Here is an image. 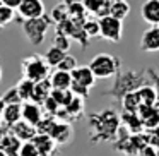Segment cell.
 I'll list each match as a JSON object with an SVG mask.
<instances>
[{
	"instance_id": "1",
	"label": "cell",
	"mask_w": 159,
	"mask_h": 156,
	"mask_svg": "<svg viewBox=\"0 0 159 156\" xmlns=\"http://www.w3.org/2000/svg\"><path fill=\"white\" fill-rule=\"evenodd\" d=\"M89 125H91V139H93V142L113 141V137L118 132L120 118L113 110H103L99 113L91 115Z\"/></svg>"
},
{
	"instance_id": "2",
	"label": "cell",
	"mask_w": 159,
	"mask_h": 156,
	"mask_svg": "<svg viewBox=\"0 0 159 156\" xmlns=\"http://www.w3.org/2000/svg\"><path fill=\"white\" fill-rule=\"evenodd\" d=\"M121 62L118 57L111 53H98L89 62V69L93 70L96 79H110L120 72Z\"/></svg>"
},
{
	"instance_id": "3",
	"label": "cell",
	"mask_w": 159,
	"mask_h": 156,
	"mask_svg": "<svg viewBox=\"0 0 159 156\" xmlns=\"http://www.w3.org/2000/svg\"><path fill=\"white\" fill-rule=\"evenodd\" d=\"M22 69V77L31 83H39V81H45L50 77V67L45 62L43 55L38 53H33V55L26 57L21 64Z\"/></svg>"
},
{
	"instance_id": "4",
	"label": "cell",
	"mask_w": 159,
	"mask_h": 156,
	"mask_svg": "<svg viewBox=\"0 0 159 156\" xmlns=\"http://www.w3.org/2000/svg\"><path fill=\"white\" fill-rule=\"evenodd\" d=\"M53 24V21L50 19V16H43V17H38V19H28V21H22L21 26H22V33H24L26 40H28L31 45L38 46L43 43L46 36V31L50 29V26Z\"/></svg>"
},
{
	"instance_id": "5",
	"label": "cell",
	"mask_w": 159,
	"mask_h": 156,
	"mask_svg": "<svg viewBox=\"0 0 159 156\" xmlns=\"http://www.w3.org/2000/svg\"><path fill=\"white\" fill-rule=\"evenodd\" d=\"M140 86H144V77H142L139 72H134V70L118 72L116 74V81H115L113 89L110 91V94L123 98L127 93L137 91Z\"/></svg>"
},
{
	"instance_id": "6",
	"label": "cell",
	"mask_w": 159,
	"mask_h": 156,
	"mask_svg": "<svg viewBox=\"0 0 159 156\" xmlns=\"http://www.w3.org/2000/svg\"><path fill=\"white\" fill-rule=\"evenodd\" d=\"M99 21V36L110 43H120L123 36V21L106 16V17L98 19Z\"/></svg>"
},
{
	"instance_id": "7",
	"label": "cell",
	"mask_w": 159,
	"mask_h": 156,
	"mask_svg": "<svg viewBox=\"0 0 159 156\" xmlns=\"http://www.w3.org/2000/svg\"><path fill=\"white\" fill-rule=\"evenodd\" d=\"M16 11H17L19 17L24 21L38 19L45 16V4H43V0H21V4Z\"/></svg>"
},
{
	"instance_id": "8",
	"label": "cell",
	"mask_w": 159,
	"mask_h": 156,
	"mask_svg": "<svg viewBox=\"0 0 159 156\" xmlns=\"http://www.w3.org/2000/svg\"><path fill=\"white\" fill-rule=\"evenodd\" d=\"M48 135L55 141L57 146L69 144V142L72 141V137H74V127H72V124H69V122H63V120H58V118H57L55 125L52 127V130H50Z\"/></svg>"
},
{
	"instance_id": "9",
	"label": "cell",
	"mask_w": 159,
	"mask_h": 156,
	"mask_svg": "<svg viewBox=\"0 0 159 156\" xmlns=\"http://www.w3.org/2000/svg\"><path fill=\"white\" fill-rule=\"evenodd\" d=\"M140 50L147 53L159 52V26H151L144 31L140 38Z\"/></svg>"
},
{
	"instance_id": "10",
	"label": "cell",
	"mask_w": 159,
	"mask_h": 156,
	"mask_svg": "<svg viewBox=\"0 0 159 156\" xmlns=\"http://www.w3.org/2000/svg\"><path fill=\"white\" fill-rule=\"evenodd\" d=\"M70 76H72V83L84 86L87 89H91L96 84V77H94L93 70L89 69V65H79L77 69H74L70 72Z\"/></svg>"
},
{
	"instance_id": "11",
	"label": "cell",
	"mask_w": 159,
	"mask_h": 156,
	"mask_svg": "<svg viewBox=\"0 0 159 156\" xmlns=\"http://www.w3.org/2000/svg\"><path fill=\"white\" fill-rule=\"evenodd\" d=\"M82 5L87 14L96 16L98 19L110 16V0H82Z\"/></svg>"
},
{
	"instance_id": "12",
	"label": "cell",
	"mask_w": 159,
	"mask_h": 156,
	"mask_svg": "<svg viewBox=\"0 0 159 156\" xmlns=\"http://www.w3.org/2000/svg\"><path fill=\"white\" fill-rule=\"evenodd\" d=\"M140 16L147 24L159 26V0H145L140 7Z\"/></svg>"
},
{
	"instance_id": "13",
	"label": "cell",
	"mask_w": 159,
	"mask_h": 156,
	"mask_svg": "<svg viewBox=\"0 0 159 156\" xmlns=\"http://www.w3.org/2000/svg\"><path fill=\"white\" fill-rule=\"evenodd\" d=\"M9 130H11L21 142H31L33 139H34V135L38 134L34 125H29L28 122H24V120H19L17 124H14Z\"/></svg>"
},
{
	"instance_id": "14",
	"label": "cell",
	"mask_w": 159,
	"mask_h": 156,
	"mask_svg": "<svg viewBox=\"0 0 159 156\" xmlns=\"http://www.w3.org/2000/svg\"><path fill=\"white\" fill-rule=\"evenodd\" d=\"M21 108H22V120L28 122L29 125H34V127L39 124V120H41L43 115H45L43 113V108L39 106V105L33 103V101L22 103Z\"/></svg>"
},
{
	"instance_id": "15",
	"label": "cell",
	"mask_w": 159,
	"mask_h": 156,
	"mask_svg": "<svg viewBox=\"0 0 159 156\" xmlns=\"http://www.w3.org/2000/svg\"><path fill=\"white\" fill-rule=\"evenodd\" d=\"M21 146H22V142L19 141L11 130L5 132V134L2 135V139H0V148L4 149V153L7 156H19Z\"/></svg>"
},
{
	"instance_id": "16",
	"label": "cell",
	"mask_w": 159,
	"mask_h": 156,
	"mask_svg": "<svg viewBox=\"0 0 159 156\" xmlns=\"http://www.w3.org/2000/svg\"><path fill=\"white\" fill-rule=\"evenodd\" d=\"M31 142H33V146H34L36 151H38L41 156L53 154V151H55V148H57L55 141H53L48 134H36Z\"/></svg>"
},
{
	"instance_id": "17",
	"label": "cell",
	"mask_w": 159,
	"mask_h": 156,
	"mask_svg": "<svg viewBox=\"0 0 159 156\" xmlns=\"http://www.w3.org/2000/svg\"><path fill=\"white\" fill-rule=\"evenodd\" d=\"M50 84H52V89H70V84H72V76L70 72H63V70H53L48 77Z\"/></svg>"
},
{
	"instance_id": "18",
	"label": "cell",
	"mask_w": 159,
	"mask_h": 156,
	"mask_svg": "<svg viewBox=\"0 0 159 156\" xmlns=\"http://www.w3.org/2000/svg\"><path fill=\"white\" fill-rule=\"evenodd\" d=\"M22 120V108L21 105H5L4 111H2V124L7 125L9 129L14 124Z\"/></svg>"
},
{
	"instance_id": "19",
	"label": "cell",
	"mask_w": 159,
	"mask_h": 156,
	"mask_svg": "<svg viewBox=\"0 0 159 156\" xmlns=\"http://www.w3.org/2000/svg\"><path fill=\"white\" fill-rule=\"evenodd\" d=\"M137 96H139V100H140L142 106H154V105L157 103V100H159L157 89L152 87V86H149V84H144V86L139 87Z\"/></svg>"
},
{
	"instance_id": "20",
	"label": "cell",
	"mask_w": 159,
	"mask_h": 156,
	"mask_svg": "<svg viewBox=\"0 0 159 156\" xmlns=\"http://www.w3.org/2000/svg\"><path fill=\"white\" fill-rule=\"evenodd\" d=\"M50 94H52V84H50V81L48 79L39 81V83H34V93H33V100L31 101L41 106Z\"/></svg>"
},
{
	"instance_id": "21",
	"label": "cell",
	"mask_w": 159,
	"mask_h": 156,
	"mask_svg": "<svg viewBox=\"0 0 159 156\" xmlns=\"http://www.w3.org/2000/svg\"><path fill=\"white\" fill-rule=\"evenodd\" d=\"M16 89H17L19 98L22 100V103L31 101L33 100V93H34V83H31V81H28V79L22 77V79L16 84Z\"/></svg>"
},
{
	"instance_id": "22",
	"label": "cell",
	"mask_w": 159,
	"mask_h": 156,
	"mask_svg": "<svg viewBox=\"0 0 159 156\" xmlns=\"http://www.w3.org/2000/svg\"><path fill=\"white\" fill-rule=\"evenodd\" d=\"M65 55H67L65 52H62V50H58L57 46L52 45L48 50H46L45 55H43V59H45V62L48 64L50 69H52V67H53V69H57V67H58V64L63 60V57H65Z\"/></svg>"
},
{
	"instance_id": "23",
	"label": "cell",
	"mask_w": 159,
	"mask_h": 156,
	"mask_svg": "<svg viewBox=\"0 0 159 156\" xmlns=\"http://www.w3.org/2000/svg\"><path fill=\"white\" fill-rule=\"evenodd\" d=\"M139 110L142 111L140 117H142V124L145 127H156V125H159V111H156L154 106H140Z\"/></svg>"
},
{
	"instance_id": "24",
	"label": "cell",
	"mask_w": 159,
	"mask_h": 156,
	"mask_svg": "<svg viewBox=\"0 0 159 156\" xmlns=\"http://www.w3.org/2000/svg\"><path fill=\"white\" fill-rule=\"evenodd\" d=\"M130 14V5L128 2H111L110 5V16L118 21H123L127 19V16Z\"/></svg>"
},
{
	"instance_id": "25",
	"label": "cell",
	"mask_w": 159,
	"mask_h": 156,
	"mask_svg": "<svg viewBox=\"0 0 159 156\" xmlns=\"http://www.w3.org/2000/svg\"><path fill=\"white\" fill-rule=\"evenodd\" d=\"M121 103H123V108L127 113H137L139 108L142 106L140 100L137 96V91H132V93H127L123 98H121Z\"/></svg>"
},
{
	"instance_id": "26",
	"label": "cell",
	"mask_w": 159,
	"mask_h": 156,
	"mask_svg": "<svg viewBox=\"0 0 159 156\" xmlns=\"http://www.w3.org/2000/svg\"><path fill=\"white\" fill-rule=\"evenodd\" d=\"M50 96L57 101V105H58L60 108H65L67 105L74 100V94L70 89H52V94H50Z\"/></svg>"
},
{
	"instance_id": "27",
	"label": "cell",
	"mask_w": 159,
	"mask_h": 156,
	"mask_svg": "<svg viewBox=\"0 0 159 156\" xmlns=\"http://www.w3.org/2000/svg\"><path fill=\"white\" fill-rule=\"evenodd\" d=\"M50 19H52L57 26L62 24V22H65L67 19H69V7H67L65 4L55 5V7H53V11H52V14H50Z\"/></svg>"
},
{
	"instance_id": "28",
	"label": "cell",
	"mask_w": 159,
	"mask_h": 156,
	"mask_svg": "<svg viewBox=\"0 0 159 156\" xmlns=\"http://www.w3.org/2000/svg\"><path fill=\"white\" fill-rule=\"evenodd\" d=\"M82 29H84V33H86V36L89 40L96 38V36H99V21H98V19L87 17L82 24Z\"/></svg>"
},
{
	"instance_id": "29",
	"label": "cell",
	"mask_w": 159,
	"mask_h": 156,
	"mask_svg": "<svg viewBox=\"0 0 159 156\" xmlns=\"http://www.w3.org/2000/svg\"><path fill=\"white\" fill-rule=\"evenodd\" d=\"M55 122H57V117H53V115H43L39 124L36 125L38 134H50V130H52V127L55 125Z\"/></svg>"
},
{
	"instance_id": "30",
	"label": "cell",
	"mask_w": 159,
	"mask_h": 156,
	"mask_svg": "<svg viewBox=\"0 0 159 156\" xmlns=\"http://www.w3.org/2000/svg\"><path fill=\"white\" fill-rule=\"evenodd\" d=\"M0 100L4 101L5 105H22V100L19 98V93H17V89H16V86L9 87Z\"/></svg>"
},
{
	"instance_id": "31",
	"label": "cell",
	"mask_w": 159,
	"mask_h": 156,
	"mask_svg": "<svg viewBox=\"0 0 159 156\" xmlns=\"http://www.w3.org/2000/svg\"><path fill=\"white\" fill-rule=\"evenodd\" d=\"M70 45H72V40L69 38V36H65L63 33H58L57 31L55 38H53V46H57L58 50H62V52H69Z\"/></svg>"
},
{
	"instance_id": "32",
	"label": "cell",
	"mask_w": 159,
	"mask_h": 156,
	"mask_svg": "<svg viewBox=\"0 0 159 156\" xmlns=\"http://www.w3.org/2000/svg\"><path fill=\"white\" fill-rule=\"evenodd\" d=\"M14 17H16L14 9L7 7V5H2V7H0V28L11 24V22L14 21Z\"/></svg>"
},
{
	"instance_id": "33",
	"label": "cell",
	"mask_w": 159,
	"mask_h": 156,
	"mask_svg": "<svg viewBox=\"0 0 159 156\" xmlns=\"http://www.w3.org/2000/svg\"><path fill=\"white\" fill-rule=\"evenodd\" d=\"M77 67H79V64H77V59L67 53V55L63 57V60L58 64V67H57V69H58V70H63V72H72V70L77 69Z\"/></svg>"
},
{
	"instance_id": "34",
	"label": "cell",
	"mask_w": 159,
	"mask_h": 156,
	"mask_svg": "<svg viewBox=\"0 0 159 156\" xmlns=\"http://www.w3.org/2000/svg\"><path fill=\"white\" fill-rule=\"evenodd\" d=\"M19 156H41V154L36 151V148L33 146V142H22Z\"/></svg>"
},
{
	"instance_id": "35",
	"label": "cell",
	"mask_w": 159,
	"mask_h": 156,
	"mask_svg": "<svg viewBox=\"0 0 159 156\" xmlns=\"http://www.w3.org/2000/svg\"><path fill=\"white\" fill-rule=\"evenodd\" d=\"M2 4L4 5H7V7H11V9H17L19 7V4H21V0H2Z\"/></svg>"
},
{
	"instance_id": "36",
	"label": "cell",
	"mask_w": 159,
	"mask_h": 156,
	"mask_svg": "<svg viewBox=\"0 0 159 156\" xmlns=\"http://www.w3.org/2000/svg\"><path fill=\"white\" fill-rule=\"evenodd\" d=\"M62 4H65L67 7H69V5H72V4H82V0H62Z\"/></svg>"
},
{
	"instance_id": "37",
	"label": "cell",
	"mask_w": 159,
	"mask_h": 156,
	"mask_svg": "<svg viewBox=\"0 0 159 156\" xmlns=\"http://www.w3.org/2000/svg\"><path fill=\"white\" fill-rule=\"evenodd\" d=\"M5 132H9V127H7V125L2 124V125H0V139H2V135H4Z\"/></svg>"
},
{
	"instance_id": "38",
	"label": "cell",
	"mask_w": 159,
	"mask_h": 156,
	"mask_svg": "<svg viewBox=\"0 0 159 156\" xmlns=\"http://www.w3.org/2000/svg\"><path fill=\"white\" fill-rule=\"evenodd\" d=\"M0 156H7V154L4 153V149H2V148H0Z\"/></svg>"
},
{
	"instance_id": "39",
	"label": "cell",
	"mask_w": 159,
	"mask_h": 156,
	"mask_svg": "<svg viewBox=\"0 0 159 156\" xmlns=\"http://www.w3.org/2000/svg\"><path fill=\"white\" fill-rule=\"evenodd\" d=\"M110 2H127V0H110Z\"/></svg>"
},
{
	"instance_id": "40",
	"label": "cell",
	"mask_w": 159,
	"mask_h": 156,
	"mask_svg": "<svg viewBox=\"0 0 159 156\" xmlns=\"http://www.w3.org/2000/svg\"><path fill=\"white\" fill-rule=\"evenodd\" d=\"M0 81H2V67H0Z\"/></svg>"
},
{
	"instance_id": "41",
	"label": "cell",
	"mask_w": 159,
	"mask_h": 156,
	"mask_svg": "<svg viewBox=\"0 0 159 156\" xmlns=\"http://www.w3.org/2000/svg\"><path fill=\"white\" fill-rule=\"evenodd\" d=\"M0 124H2V113H0Z\"/></svg>"
},
{
	"instance_id": "42",
	"label": "cell",
	"mask_w": 159,
	"mask_h": 156,
	"mask_svg": "<svg viewBox=\"0 0 159 156\" xmlns=\"http://www.w3.org/2000/svg\"><path fill=\"white\" fill-rule=\"evenodd\" d=\"M2 5H4V4H2V0H0V7H2Z\"/></svg>"
},
{
	"instance_id": "43",
	"label": "cell",
	"mask_w": 159,
	"mask_h": 156,
	"mask_svg": "<svg viewBox=\"0 0 159 156\" xmlns=\"http://www.w3.org/2000/svg\"><path fill=\"white\" fill-rule=\"evenodd\" d=\"M157 96H159V89H157Z\"/></svg>"
},
{
	"instance_id": "44",
	"label": "cell",
	"mask_w": 159,
	"mask_h": 156,
	"mask_svg": "<svg viewBox=\"0 0 159 156\" xmlns=\"http://www.w3.org/2000/svg\"><path fill=\"white\" fill-rule=\"evenodd\" d=\"M46 156H53V154H46Z\"/></svg>"
}]
</instances>
